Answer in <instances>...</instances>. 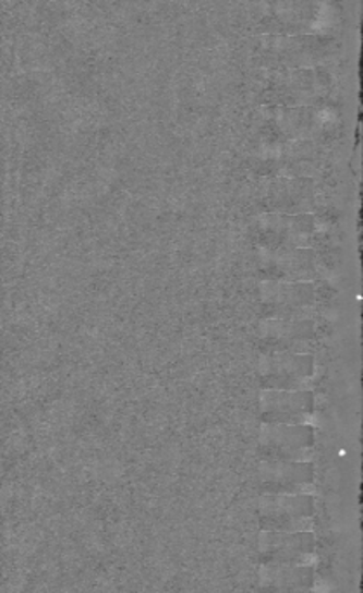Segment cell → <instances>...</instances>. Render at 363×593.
<instances>
[{
    "label": "cell",
    "mask_w": 363,
    "mask_h": 593,
    "mask_svg": "<svg viewBox=\"0 0 363 593\" xmlns=\"http://www.w3.org/2000/svg\"><path fill=\"white\" fill-rule=\"evenodd\" d=\"M312 496L269 495L261 499L263 525L271 531H306L312 525Z\"/></svg>",
    "instance_id": "cell-1"
},
{
    "label": "cell",
    "mask_w": 363,
    "mask_h": 593,
    "mask_svg": "<svg viewBox=\"0 0 363 593\" xmlns=\"http://www.w3.org/2000/svg\"><path fill=\"white\" fill-rule=\"evenodd\" d=\"M312 396L306 391L269 390L263 394L261 406L266 422H301L312 413Z\"/></svg>",
    "instance_id": "cell-2"
},
{
    "label": "cell",
    "mask_w": 363,
    "mask_h": 593,
    "mask_svg": "<svg viewBox=\"0 0 363 593\" xmlns=\"http://www.w3.org/2000/svg\"><path fill=\"white\" fill-rule=\"evenodd\" d=\"M312 358L304 355H274L263 359L261 374L265 376L269 387L283 388V390H295L312 376Z\"/></svg>",
    "instance_id": "cell-3"
},
{
    "label": "cell",
    "mask_w": 363,
    "mask_h": 593,
    "mask_svg": "<svg viewBox=\"0 0 363 593\" xmlns=\"http://www.w3.org/2000/svg\"><path fill=\"white\" fill-rule=\"evenodd\" d=\"M313 431L301 425H268L263 428L261 444L286 460H294L308 451L312 446Z\"/></svg>",
    "instance_id": "cell-4"
},
{
    "label": "cell",
    "mask_w": 363,
    "mask_h": 593,
    "mask_svg": "<svg viewBox=\"0 0 363 593\" xmlns=\"http://www.w3.org/2000/svg\"><path fill=\"white\" fill-rule=\"evenodd\" d=\"M313 542L312 534L306 531L298 533H287V531H269L261 537V550L263 554L271 555L274 559L282 562H292L312 554Z\"/></svg>",
    "instance_id": "cell-5"
},
{
    "label": "cell",
    "mask_w": 363,
    "mask_h": 593,
    "mask_svg": "<svg viewBox=\"0 0 363 593\" xmlns=\"http://www.w3.org/2000/svg\"><path fill=\"white\" fill-rule=\"evenodd\" d=\"M261 475L265 484L274 486L275 491H292L295 486L310 484L313 479L312 467L295 461H269L263 464Z\"/></svg>",
    "instance_id": "cell-6"
},
{
    "label": "cell",
    "mask_w": 363,
    "mask_h": 593,
    "mask_svg": "<svg viewBox=\"0 0 363 593\" xmlns=\"http://www.w3.org/2000/svg\"><path fill=\"white\" fill-rule=\"evenodd\" d=\"M265 298L271 303L282 305L287 310L300 308V306L312 303L313 289L306 285H266L263 286Z\"/></svg>",
    "instance_id": "cell-7"
},
{
    "label": "cell",
    "mask_w": 363,
    "mask_h": 593,
    "mask_svg": "<svg viewBox=\"0 0 363 593\" xmlns=\"http://www.w3.org/2000/svg\"><path fill=\"white\" fill-rule=\"evenodd\" d=\"M312 256L310 253H291L278 258L274 271L280 274L283 279L303 280L312 277Z\"/></svg>",
    "instance_id": "cell-8"
},
{
    "label": "cell",
    "mask_w": 363,
    "mask_h": 593,
    "mask_svg": "<svg viewBox=\"0 0 363 593\" xmlns=\"http://www.w3.org/2000/svg\"><path fill=\"white\" fill-rule=\"evenodd\" d=\"M310 324L306 323H274L266 324L265 335L274 336L275 340L278 341H295L300 338H308Z\"/></svg>",
    "instance_id": "cell-9"
},
{
    "label": "cell",
    "mask_w": 363,
    "mask_h": 593,
    "mask_svg": "<svg viewBox=\"0 0 363 593\" xmlns=\"http://www.w3.org/2000/svg\"><path fill=\"white\" fill-rule=\"evenodd\" d=\"M310 578H312V571L310 569L292 568V566H286V568L274 569V574L269 580H277L278 586H294L306 585Z\"/></svg>",
    "instance_id": "cell-10"
}]
</instances>
